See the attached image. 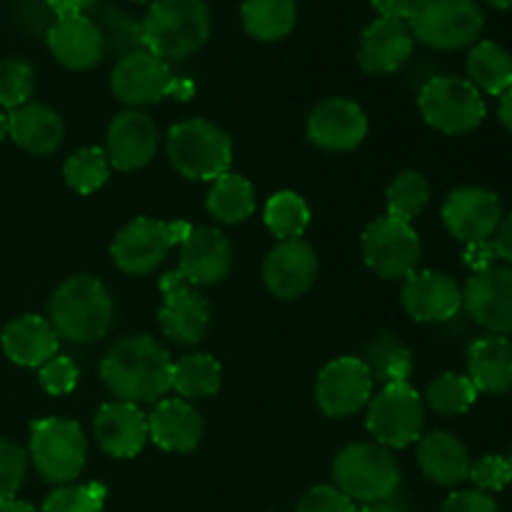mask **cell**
Instances as JSON below:
<instances>
[{
    "label": "cell",
    "mask_w": 512,
    "mask_h": 512,
    "mask_svg": "<svg viewBox=\"0 0 512 512\" xmlns=\"http://www.w3.org/2000/svg\"><path fill=\"white\" fill-rule=\"evenodd\" d=\"M173 360L150 335H128L118 340L100 360L105 388L123 403H160L170 393Z\"/></svg>",
    "instance_id": "obj_1"
},
{
    "label": "cell",
    "mask_w": 512,
    "mask_h": 512,
    "mask_svg": "<svg viewBox=\"0 0 512 512\" xmlns=\"http://www.w3.org/2000/svg\"><path fill=\"white\" fill-rule=\"evenodd\" d=\"M113 298L93 275H73L53 290L48 303V323L58 338L75 345H93L110 333Z\"/></svg>",
    "instance_id": "obj_2"
},
{
    "label": "cell",
    "mask_w": 512,
    "mask_h": 512,
    "mask_svg": "<svg viewBox=\"0 0 512 512\" xmlns=\"http://www.w3.org/2000/svg\"><path fill=\"white\" fill-rule=\"evenodd\" d=\"M210 38V10L205 0H155L140 23V43L163 60L198 53Z\"/></svg>",
    "instance_id": "obj_3"
},
{
    "label": "cell",
    "mask_w": 512,
    "mask_h": 512,
    "mask_svg": "<svg viewBox=\"0 0 512 512\" xmlns=\"http://www.w3.org/2000/svg\"><path fill=\"white\" fill-rule=\"evenodd\" d=\"M335 488L353 503H378L393 498L400 485V465L378 443L345 445L333 460Z\"/></svg>",
    "instance_id": "obj_4"
},
{
    "label": "cell",
    "mask_w": 512,
    "mask_h": 512,
    "mask_svg": "<svg viewBox=\"0 0 512 512\" xmlns=\"http://www.w3.org/2000/svg\"><path fill=\"white\" fill-rule=\"evenodd\" d=\"M170 165L188 180H218L230 173L233 143L220 125L193 118L173 125L168 133Z\"/></svg>",
    "instance_id": "obj_5"
},
{
    "label": "cell",
    "mask_w": 512,
    "mask_h": 512,
    "mask_svg": "<svg viewBox=\"0 0 512 512\" xmlns=\"http://www.w3.org/2000/svg\"><path fill=\"white\" fill-rule=\"evenodd\" d=\"M30 460L43 480L70 485L88 460L83 428L68 418H43L30 425Z\"/></svg>",
    "instance_id": "obj_6"
},
{
    "label": "cell",
    "mask_w": 512,
    "mask_h": 512,
    "mask_svg": "<svg viewBox=\"0 0 512 512\" xmlns=\"http://www.w3.org/2000/svg\"><path fill=\"white\" fill-rule=\"evenodd\" d=\"M483 23L475 0H415L408 28L428 48L460 50L475 43Z\"/></svg>",
    "instance_id": "obj_7"
},
{
    "label": "cell",
    "mask_w": 512,
    "mask_h": 512,
    "mask_svg": "<svg viewBox=\"0 0 512 512\" xmlns=\"http://www.w3.org/2000/svg\"><path fill=\"white\" fill-rule=\"evenodd\" d=\"M188 233L190 225L183 220L165 223V220L155 218H135L115 235L110 255H113L115 268L123 270L125 275L143 278L160 268L170 250L183 243Z\"/></svg>",
    "instance_id": "obj_8"
},
{
    "label": "cell",
    "mask_w": 512,
    "mask_h": 512,
    "mask_svg": "<svg viewBox=\"0 0 512 512\" xmlns=\"http://www.w3.org/2000/svg\"><path fill=\"white\" fill-rule=\"evenodd\" d=\"M418 108L425 123L445 135H465L485 120V100L465 78L428 80L418 93Z\"/></svg>",
    "instance_id": "obj_9"
},
{
    "label": "cell",
    "mask_w": 512,
    "mask_h": 512,
    "mask_svg": "<svg viewBox=\"0 0 512 512\" xmlns=\"http://www.w3.org/2000/svg\"><path fill=\"white\" fill-rule=\"evenodd\" d=\"M365 425H368L375 443L383 445V448H408L415 440L423 438V398L408 383L385 385L375 398H370Z\"/></svg>",
    "instance_id": "obj_10"
},
{
    "label": "cell",
    "mask_w": 512,
    "mask_h": 512,
    "mask_svg": "<svg viewBox=\"0 0 512 512\" xmlns=\"http://www.w3.org/2000/svg\"><path fill=\"white\" fill-rule=\"evenodd\" d=\"M420 238L415 228L390 215L375 218L363 233L365 265L383 280H405L418 270Z\"/></svg>",
    "instance_id": "obj_11"
},
{
    "label": "cell",
    "mask_w": 512,
    "mask_h": 512,
    "mask_svg": "<svg viewBox=\"0 0 512 512\" xmlns=\"http://www.w3.org/2000/svg\"><path fill=\"white\" fill-rule=\"evenodd\" d=\"M373 385L363 360L343 355L320 370L315 380V403L328 418H350L370 403Z\"/></svg>",
    "instance_id": "obj_12"
},
{
    "label": "cell",
    "mask_w": 512,
    "mask_h": 512,
    "mask_svg": "<svg viewBox=\"0 0 512 512\" xmlns=\"http://www.w3.org/2000/svg\"><path fill=\"white\" fill-rule=\"evenodd\" d=\"M163 305L158 310L160 330L175 345H198L210 325V310L205 295L185 283L178 270L160 278Z\"/></svg>",
    "instance_id": "obj_13"
},
{
    "label": "cell",
    "mask_w": 512,
    "mask_h": 512,
    "mask_svg": "<svg viewBox=\"0 0 512 512\" xmlns=\"http://www.w3.org/2000/svg\"><path fill=\"white\" fill-rule=\"evenodd\" d=\"M173 83L175 78L170 73L168 60L158 58V55L145 48L125 53L115 63L113 75H110L113 95L123 105H130V108L160 103L165 95H170Z\"/></svg>",
    "instance_id": "obj_14"
},
{
    "label": "cell",
    "mask_w": 512,
    "mask_h": 512,
    "mask_svg": "<svg viewBox=\"0 0 512 512\" xmlns=\"http://www.w3.org/2000/svg\"><path fill=\"white\" fill-rule=\"evenodd\" d=\"M443 223L460 243H485L498 233L503 223L500 198L480 185L453 190L443 203Z\"/></svg>",
    "instance_id": "obj_15"
},
{
    "label": "cell",
    "mask_w": 512,
    "mask_h": 512,
    "mask_svg": "<svg viewBox=\"0 0 512 512\" xmlns=\"http://www.w3.org/2000/svg\"><path fill=\"white\" fill-rule=\"evenodd\" d=\"M308 140L328 153H350L368 135V118L355 100L325 98L310 110Z\"/></svg>",
    "instance_id": "obj_16"
},
{
    "label": "cell",
    "mask_w": 512,
    "mask_h": 512,
    "mask_svg": "<svg viewBox=\"0 0 512 512\" xmlns=\"http://www.w3.org/2000/svg\"><path fill=\"white\" fill-rule=\"evenodd\" d=\"M403 310L418 323H445L463 308V288L438 270H415L400 290Z\"/></svg>",
    "instance_id": "obj_17"
},
{
    "label": "cell",
    "mask_w": 512,
    "mask_h": 512,
    "mask_svg": "<svg viewBox=\"0 0 512 512\" xmlns=\"http://www.w3.org/2000/svg\"><path fill=\"white\" fill-rule=\"evenodd\" d=\"M318 278V255L303 238L280 240L263 263V280L280 300L303 298Z\"/></svg>",
    "instance_id": "obj_18"
},
{
    "label": "cell",
    "mask_w": 512,
    "mask_h": 512,
    "mask_svg": "<svg viewBox=\"0 0 512 512\" xmlns=\"http://www.w3.org/2000/svg\"><path fill=\"white\" fill-rule=\"evenodd\" d=\"M158 138V125L143 110L130 108L115 115L113 123L108 125L103 148L110 168L123 173L145 168L158 153Z\"/></svg>",
    "instance_id": "obj_19"
},
{
    "label": "cell",
    "mask_w": 512,
    "mask_h": 512,
    "mask_svg": "<svg viewBox=\"0 0 512 512\" xmlns=\"http://www.w3.org/2000/svg\"><path fill=\"white\" fill-rule=\"evenodd\" d=\"M463 305L470 318L490 335H505L512 330V270L488 268L473 273L465 283Z\"/></svg>",
    "instance_id": "obj_20"
},
{
    "label": "cell",
    "mask_w": 512,
    "mask_h": 512,
    "mask_svg": "<svg viewBox=\"0 0 512 512\" xmlns=\"http://www.w3.org/2000/svg\"><path fill=\"white\" fill-rule=\"evenodd\" d=\"M233 268V243L228 235L210 225L190 228L180 243L178 273L188 285H215Z\"/></svg>",
    "instance_id": "obj_21"
},
{
    "label": "cell",
    "mask_w": 512,
    "mask_h": 512,
    "mask_svg": "<svg viewBox=\"0 0 512 512\" xmlns=\"http://www.w3.org/2000/svg\"><path fill=\"white\" fill-rule=\"evenodd\" d=\"M95 440L108 455L120 460L135 458L148 443V415L133 403L113 400L100 405L93 420Z\"/></svg>",
    "instance_id": "obj_22"
},
{
    "label": "cell",
    "mask_w": 512,
    "mask_h": 512,
    "mask_svg": "<svg viewBox=\"0 0 512 512\" xmlns=\"http://www.w3.org/2000/svg\"><path fill=\"white\" fill-rule=\"evenodd\" d=\"M48 48L53 58L68 70H90L103 60L105 33L88 15L55 20L48 28Z\"/></svg>",
    "instance_id": "obj_23"
},
{
    "label": "cell",
    "mask_w": 512,
    "mask_h": 512,
    "mask_svg": "<svg viewBox=\"0 0 512 512\" xmlns=\"http://www.w3.org/2000/svg\"><path fill=\"white\" fill-rule=\"evenodd\" d=\"M413 33L408 23L378 18L363 30L358 45V63L368 75H390L408 63L413 53Z\"/></svg>",
    "instance_id": "obj_24"
},
{
    "label": "cell",
    "mask_w": 512,
    "mask_h": 512,
    "mask_svg": "<svg viewBox=\"0 0 512 512\" xmlns=\"http://www.w3.org/2000/svg\"><path fill=\"white\" fill-rule=\"evenodd\" d=\"M203 430L200 413L183 398H163L148 415V438L168 453H193Z\"/></svg>",
    "instance_id": "obj_25"
},
{
    "label": "cell",
    "mask_w": 512,
    "mask_h": 512,
    "mask_svg": "<svg viewBox=\"0 0 512 512\" xmlns=\"http://www.w3.org/2000/svg\"><path fill=\"white\" fill-rule=\"evenodd\" d=\"M8 135L30 155H50L63 145L65 125L58 110L45 103H25L10 110Z\"/></svg>",
    "instance_id": "obj_26"
},
{
    "label": "cell",
    "mask_w": 512,
    "mask_h": 512,
    "mask_svg": "<svg viewBox=\"0 0 512 512\" xmlns=\"http://www.w3.org/2000/svg\"><path fill=\"white\" fill-rule=\"evenodd\" d=\"M3 353L23 368H40L53 355H58L60 338L53 325L40 315H20L5 325L0 335Z\"/></svg>",
    "instance_id": "obj_27"
},
{
    "label": "cell",
    "mask_w": 512,
    "mask_h": 512,
    "mask_svg": "<svg viewBox=\"0 0 512 512\" xmlns=\"http://www.w3.org/2000/svg\"><path fill=\"white\" fill-rule=\"evenodd\" d=\"M418 465L430 483L443 488L465 483L470 475L468 448L445 430H433L418 440Z\"/></svg>",
    "instance_id": "obj_28"
},
{
    "label": "cell",
    "mask_w": 512,
    "mask_h": 512,
    "mask_svg": "<svg viewBox=\"0 0 512 512\" xmlns=\"http://www.w3.org/2000/svg\"><path fill=\"white\" fill-rule=\"evenodd\" d=\"M468 378L478 393H508L512 388V340L505 335H485L470 343Z\"/></svg>",
    "instance_id": "obj_29"
},
{
    "label": "cell",
    "mask_w": 512,
    "mask_h": 512,
    "mask_svg": "<svg viewBox=\"0 0 512 512\" xmlns=\"http://www.w3.org/2000/svg\"><path fill=\"white\" fill-rule=\"evenodd\" d=\"M465 70L480 95H503L512 88V55L495 40H480L470 50Z\"/></svg>",
    "instance_id": "obj_30"
},
{
    "label": "cell",
    "mask_w": 512,
    "mask_h": 512,
    "mask_svg": "<svg viewBox=\"0 0 512 512\" xmlns=\"http://www.w3.org/2000/svg\"><path fill=\"white\" fill-rule=\"evenodd\" d=\"M243 28L260 43H275L293 33L298 23L295 0H243Z\"/></svg>",
    "instance_id": "obj_31"
},
{
    "label": "cell",
    "mask_w": 512,
    "mask_h": 512,
    "mask_svg": "<svg viewBox=\"0 0 512 512\" xmlns=\"http://www.w3.org/2000/svg\"><path fill=\"white\" fill-rule=\"evenodd\" d=\"M205 208L218 223L238 225L255 213V190L248 178L238 173H225L213 180L205 198Z\"/></svg>",
    "instance_id": "obj_32"
},
{
    "label": "cell",
    "mask_w": 512,
    "mask_h": 512,
    "mask_svg": "<svg viewBox=\"0 0 512 512\" xmlns=\"http://www.w3.org/2000/svg\"><path fill=\"white\" fill-rule=\"evenodd\" d=\"M223 385V368L213 355L195 353L175 360L170 373V390L185 400H205L218 395Z\"/></svg>",
    "instance_id": "obj_33"
},
{
    "label": "cell",
    "mask_w": 512,
    "mask_h": 512,
    "mask_svg": "<svg viewBox=\"0 0 512 512\" xmlns=\"http://www.w3.org/2000/svg\"><path fill=\"white\" fill-rule=\"evenodd\" d=\"M368 368L373 383L385 385H400L408 383L410 373H413V353L403 340L395 335H380L373 343H368L365 355L360 358Z\"/></svg>",
    "instance_id": "obj_34"
},
{
    "label": "cell",
    "mask_w": 512,
    "mask_h": 512,
    "mask_svg": "<svg viewBox=\"0 0 512 512\" xmlns=\"http://www.w3.org/2000/svg\"><path fill=\"white\" fill-rule=\"evenodd\" d=\"M263 220L275 238H303L310 225V208L303 195L293 193V190H280L265 203Z\"/></svg>",
    "instance_id": "obj_35"
},
{
    "label": "cell",
    "mask_w": 512,
    "mask_h": 512,
    "mask_svg": "<svg viewBox=\"0 0 512 512\" xmlns=\"http://www.w3.org/2000/svg\"><path fill=\"white\" fill-rule=\"evenodd\" d=\"M108 175V155H105V150L98 148V145L80 148L78 153H73L63 163L65 185L80 195H90L95 193V190L103 188V185L108 183Z\"/></svg>",
    "instance_id": "obj_36"
},
{
    "label": "cell",
    "mask_w": 512,
    "mask_h": 512,
    "mask_svg": "<svg viewBox=\"0 0 512 512\" xmlns=\"http://www.w3.org/2000/svg\"><path fill=\"white\" fill-rule=\"evenodd\" d=\"M430 200V185L415 170H405V173L395 175L393 183L388 185V193H385V205H388V215L395 220H410L418 218L425 210Z\"/></svg>",
    "instance_id": "obj_37"
},
{
    "label": "cell",
    "mask_w": 512,
    "mask_h": 512,
    "mask_svg": "<svg viewBox=\"0 0 512 512\" xmlns=\"http://www.w3.org/2000/svg\"><path fill=\"white\" fill-rule=\"evenodd\" d=\"M478 400V388L468 375L460 373H443L428 385L425 393V403L435 410L438 415H463Z\"/></svg>",
    "instance_id": "obj_38"
},
{
    "label": "cell",
    "mask_w": 512,
    "mask_h": 512,
    "mask_svg": "<svg viewBox=\"0 0 512 512\" xmlns=\"http://www.w3.org/2000/svg\"><path fill=\"white\" fill-rule=\"evenodd\" d=\"M105 495L100 483L60 485L45 498L43 512H103Z\"/></svg>",
    "instance_id": "obj_39"
},
{
    "label": "cell",
    "mask_w": 512,
    "mask_h": 512,
    "mask_svg": "<svg viewBox=\"0 0 512 512\" xmlns=\"http://www.w3.org/2000/svg\"><path fill=\"white\" fill-rule=\"evenodd\" d=\"M35 88V75L30 63L20 58L0 60V108L15 110L30 103Z\"/></svg>",
    "instance_id": "obj_40"
},
{
    "label": "cell",
    "mask_w": 512,
    "mask_h": 512,
    "mask_svg": "<svg viewBox=\"0 0 512 512\" xmlns=\"http://www.w3.org/2000/svg\"><path fill=\"white\" fill-rule=\"evenodd\" d=\"M25 450L13 440L0 438V505L15 500L25 480Z\"/></svg>",
    "instance_id": "obj_41"
},
{
    "label": "cell",
    "mask_w": 512,
    "mask_h": 512,
    "mask_svg": "<svg viewBox=\"0 0 512 512\" xmlns=\"http://www.w3.org/2000/svg\"><path fill=\"white\" fill-rule=\"evenodd\" d=\"M468 480H473L480 493H498L512 483V465L503 455H483L470 463Z\"/></svg>",
    "instance_id": "obj_42"
},
{
    "label": "cell",
    "mask_w": 512,
    "mask_h": 512,
    "mask_svg": "<svg viewBox=\"0 0 512 512\" xmlns=\"http://www.w3.org/2000/svg\"><path fill=\"white\" fill-rule=\"evenodd\" d=\"M78 365L68 355H53L38 368V383L48 395H68L78 385Z\"/></svg>",
    "instance_id": "obj_43"
},
{
    "label": "cell",
    "mask_w": 512,
    "mask_h": 512,
    "mask_svg": "<svg viewBox=\"0 0 512 512\" xmlns=\"http://www.w3.org/2000/svg\"><path fill=\"white\" fill-rule=\"evenodd\" d=\"M295 512H358V508L335 485H318L303 495Z\"/></svg>",
    "instance_id": "obj_44"
},
{
    "label": "cell",
    "mask_w": 512,
    "mask_h": 512,
    "mask_svg": "<svg viewBox=\"0 0 512 512\" xmlns=\"http://www.w3.org/2000/svg\"><path fill=\"white\" fill-rule=\"evenodd\" d=\"M440 512H498V503L480 490H458L445 500Z\"/></svg>",
    "instance_id": "obj_45"
},
{
    "label": "cell",
    "mask_w": 512,
    "mask_h": 512,
    "mask_svg": "<svg viewBox=\"0 0 512 512\" xmlns=\"http://www.w3.org/2000/svg\"><path fill=\"white\" fill-rule=\"evenodd\" d=\"M463 258H465V265H470L475 273H480V270L493 268L495 260H498V255H495L493 243H490V240H485V243H470L468 248H465Z\"/></svg>",
    "instance_id": "obj_46"
},
{
    "label": "cell",
    "mask_w": 512,
    "mask_h": 512,
    "mask_svg": "<svg viewBox=\"0 0 512 512\" xmlns=\"http://www.w3.org/2000/svg\"><path fill=\"white\" fill-rule=\"evenodd\" d=\"M373 8L378 10L380 18L408 23L410 15H413L415 0H373Z\"/></svg>",
    "instance_id": "obj_47"
},
{
    "label": "cell",
    "mask_w": 512,
    "mask_h": 512,
    "mask_svg": "<svg viewBox=\"0 0 512 512\" xmlns=\"http://www.w3.org/2000/svg\"><path fill=\"white\" fill-rule=\"evenodd\" d=\"M48 8L53 10L55 18H78V15H85V10L93 8L95 0H45Z\"/></svg>",
    "instance_id": "obj_48"
},
{
    "label": "cell",
    "mask_w": 512,
    "mask_h": 512,
    "mask_svg": "<svg viewBox=\"0 0 512 512\" xmlns=\"http://www.w3.org/2000/svg\"><path fill=\"white\" fill-rule=\"evenodd\" d=\"M493 248L500 260H505V263L512 265V213L503 220V223H500L498 233H495V240H493Z\"/></svg>",
    "instance_id": "obj_49"
},
{
    "label": "cell",
    "mask_w": 512,
    "mask_h": 512,
    "mask_svg": "<svg viewBox=\"0 0 512 512\" xmlns=\"http://www.w3.org/2000/svg\"><path fill=\"white\" fill-rule=\"evenodd\" d=\"M358 512H408V508H405L400 500L393 498H385V500H378V503H368L363 505V508H358Z\"/></svg>",
    "instance_id": "obj_50"
},
{
    "label": "cell",
    "mask_w": 512,
    "mask_h": 512,
    "mask_svg": "<svg viewBox=\"0 0 512 512\" xmlns=\"http://www.w3.org/2000/svg\"><path fill=\"white\" fill-rule=\"evenodd\" d=\"M498 118L500 123L505 125V128L510 130L512 133V88L508 90V93L500 95V108H498Z\"/></svg>",
    "instance_id": "obj_51"
},
{
    "label": "cell",
    "mask_w": 512,
    "mask_h": 512,
    "mask_svg": "<svg viewBox=\"0 0 512 512\" xmlns=\"http://www.w3.org/2000/svg\"><path fill=\"white\" fill-rule=\"evenodd\" d=\"M193 83L190 80H183V78H175L173 83V90H170V95H175L178 100H188L190 95H193Z\"/></svg>",
    "instance_id": "obj_52"
},
{
    "label": "cell",
    "mask_w": 512,
    "mask_h": 512,
    "mask_svg": "<svg viewBox=\"0 0 512 512\" xmlns=\"http://www.w3.org/2000/svg\"><path fill=\"white\" fill-rule=\"evenodd\" d=\"M0 512H38L30 503H23V500H8V503L0 505Z\"/></svg>",
    "instance_id": "obj_53"
},
{
    "label": "cell",
    "mask_w": 512,
    "mask_h": 512,
    "mask_svg": "<svg viewBox=\"0 0 512 512\" xmlns=\"http://www.w3.org/2000/svg\"><path fill=\"white\" fill-rule=\"evenodd\" d=\"M488 5H493V8L498 10H510L512 8V0H485Z\"/></svg>",
    "instance_id": "obj_54"
},
{
    "label": "cell",
    "mask_w": 512,
    "mask_h": 512,
    "mask_svg": "<svg viewBox=\"0 0 512 512\" xmlns=\"http://www.w3.org/2000/svg\"><path fill=\"white\" fill-rule=\"evenodd\" d=\"M8 135V115H0V140Z\"/></svg>",
    "instance_id": "obj_55"
},
{
    "label": "cell",
    "mask_w": 512,
    "mask_h": 512,
    "mask_svg": "<svg viewBox=\"0 0 512 512\" xmlns=\"http://www.w3.org/2000/svg\"><path fill=\"white\" fill-rule=\"evenodd\" d=\"M130 3H148V0H130Z\"/></svg>",
    "instance_id": "obj_56"
},
{
    "label": "cell",
    "mask_w": 512,
    "mask_h": 512,
    "mask_svg": "<svg viewBox=\"0 0 512 512\" xmlns=\"http://www.w3.org/2000/svg\"><path fill=\"white\" fill-rule=\"evenodd\" d=\"M508 460H510V465H512V455H510V458H508Z\"/></svg>",
    "instance_id": "obj_57"
}]
</instances>
